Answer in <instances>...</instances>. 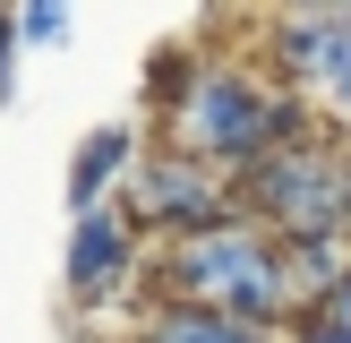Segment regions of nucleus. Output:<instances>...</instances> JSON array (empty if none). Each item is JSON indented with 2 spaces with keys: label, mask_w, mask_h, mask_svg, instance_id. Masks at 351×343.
I'll return each instance as SVG.
<instances>
[{
  "label": "nucleus",
  "mask_w": 351,
  "mask_h": 343,
  "mask_svg": "<svg viewBox=\"0 0 351 343\" xmlns=\"http://www.w3.org/2000/svg\"><path fill=\"white\" fill-rule=\"evenodd\" d=\"M171 292L189 309H223L240 326H274L291 309V266H283V249H266V232L215 223V232L171 249Z\"/></svg>",
  "instance_id": "1"
},
{
  "label": "nucleus",
  "mask_w": 351,
  "mask_h": 343,
  "mask_svg": "<svg viewBox=\"0 0 351 343\" xmlns=\"http://www.w3.org/2000/svg\"><path fill=\"white\" fill-rule=\"evenodd\" d=\"M180 154H197V163H266V154L291 146V103L266 95L257 78H240V69H197V78L180 86Z\"/></svg>",
  "instance_id": "2"
},
{
  "label": "nucleus",
  "mask_w": 351,
  "mask_h": 343,
  "mask_svg": "<svg viewBox=\"0 0 351 343\" xmlns=\"http://www.w3.org/2000/svg\"><path fill=\"white\" fill-rule=\"evenodd\" d=\"M249 198H257V215H266L291 249H308V240L343 232L351 163H335V154H317V146H283V154H266V163L249 172Z\"/></svg>",
  "instance_id": "3"
},
{
  "label": "nucleus",
  "mask_w": 351,
  "mask_h": 343,
  "mask_svg": "<svg viewBox=\"0 0 351 343\" xmlns=\"http://www.w3.org/2000/svg\"><path fill=\"white\" fill-rule=\"evenodd\" d=\"M223 215H232V198H223V180H206L197 154H154L129 180V223H163V232L197 240V232H215Z\"/></svg>",
  "instance_id": "4"
},
{
  "label": "nucleus",
  "mask_w": 351,
  "mask_h": 343,
  "mask_svg": "<svg viewBox=\"0 0 351 343\" xmlns=\"http://www.w3.org/2000/svg\"><path fill=\"white\" fill-rule=\"evenodd\" d=\"M129 257H137V223L120 215V206H95V215L69 223V292H77V300H103V292L129 274Z\"/></svg>",
  "instance_id": "5"
},
{
  "label": "nucleus",
  "mask_w": 351,
  "mask_h": 343,
  "mask_svg": "<svg viewBox=\"0 0 351 343\" xmlns=\"http://www.w3.org/2000/svg\"><path fill=\"white\" fill-rule=\"evenodd\" d=\"M274 43H283V60L300 69V78L335 86L343 60H351V17H335V9H300V17H283V26H274Z\"/></svg>",
  "instance_id": "6"
},
{
  "label": "nucleus",
  "mask_w": 351,
  "mask_h": 343,
  "mask_svg": "<svg viewBox=\"0 0 351 343\" xmlns=\"http://www.w3.org/2000/svg\"><path fill=\"white\" fill-rule=\"evenodd\" d=\"M129 163H137V137L120 129V120H112V129H95V137L77 146V163H69V215H95V206L120 189V172H129Z\"/></svg>",
  "instance_id": "7"
},
{
  "label": "nucleus",
  "mask_w": 351,
  "mask_h": 343,
  "mask_svg": "<svg viewBox=\"0 0 351 343\" xmlns=\"http://www.w3.org/2000/svg\"><path fill=\"white\" fill-rule=\"evenodd\" d=\"M137 343H274V326H240V318H223V309L163 300L146 326H137Z\"/></svg>",
  "instance_id": "8"
},
{
  "label": "nucleus",
  "mask_w": 351,
  "mask_h": 343,
  "mask_svg": "<svg viewBox=\"0 0 351 343\" xmlns=\"http://www.w3.org/2000/svg\"><path fill=\"white\" fill-rule=\"evenodd\" d=\"M69 34V9L60 0H34V9H17V43H60Z\"/></svg>",
  "instance_id": "9"
},
{
  "label": "nucleus",
  "mask_w": 351,
  "mask_h": 343,
  "mask_svg": "<svg viewBox=\"0 0 351 343\" xmlns=\"http://www.w3.org/2000/svg\"><path fill=\"white\" fill-rule=\"evenodd\" d=\"M291 343H351V326H343V318H326V309H317V318H300V335H291Z\"/></svg>",
  "instance_id": "10"
},
{
  "label": "nucleus",
  "mask_w": 351,
  "mask_h": 343,
  "mask_svg": "<svg viewBox=\"0 0 351 343\" xmlns=\"http://www.w3.org/2000/svg\"><path fill=\"white\" fill-rule=\"evenodd\" d=\"M317 309H326V318H343V326H351V274L335 283V300H317Z\"/></svg>",
  "instance_id": "11"
},
{
  "label": "nucleus",
  "mask_w": 351,
  "mask_h": 343,
  "mask_svg": "<svg viewBox=\"0 0 351 343\" xmlns=\"http://www.w3.org/2000/svg\"><path fill=\"white\" fill-rule=\"evenodd\" d=\"M326 95H335V112L351 120V60H343V78H335V86H326Z\"/></svg>",
  "instance_id": "12"
}]
</instances>
